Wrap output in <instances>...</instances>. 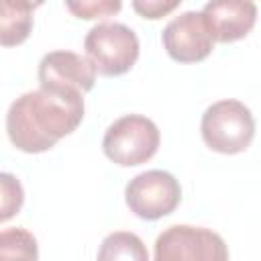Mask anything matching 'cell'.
Listing matches in <instances>:
<instances>
[{"label": "cell", "instance_id": "cell-1", "mask_svg": "<svg viewBox=\"0 0 261 261\" xmlns=\"http://www.w3.org/2000/svg\"><path fill=\"white\" fill-rule=\"evenodd\" d=\"M84 120V94L47 88L18 96L6 112L10 143L22 153H43Z\"/></svg>", "mask_w": 261, "mask_h": 261}, {"label": "cell", "instance_id": "cell-2", "mask_svg": "<svg viewBox=\"0 0 261 261\" xmlns=\"http://www.w3.org/2000/svg\"><path fill=\"white\" fill-rule=\"evenodd\" d=\"M206 147L222 155L243 153L255 137V118L239 100H218L210 104L200 122Z\"/></svg>", "mask_w": 261, "mask_h": 261}, {"label": "cell", "instance_id": "cell-3", "mask_svg": "<svg viewBox=\"0 0 261 261\" xmlns=\"http://www.w3.org/2000/svg\"><path fill=\"white\" fill-rule=\"evenodd\" d=\"M84 51L100 75L116 77L130 71L139 59L141 45L130 27L122 22H100L88 31Z\"/></svg>", "mask_w": 261, "mask_h": 261}, {"label": "cell", "instance_id": "cell-4", "mask_svg": "<svg viewBox=\"0 0 261 261\" xmlns=\"http://www.w3.org/2000/svg\"><path fill=\"white\" fill-rule=\"evenodd\" d=\"M161 135L157 124L143 114H124L116 118L104 133V155L122 167L147 163L159 149Z\"/></svg>", "mask_w": 261, "mask_h": 261}, {"label": "cell", "instance_id": "cell-5", "mask_svg": "<svg viewBox=\"0 0 261 261\" xmlns=\"http://www.w3.org/2000/svg\"><path fill=\"white\" fill-rule=\"evenodd\" d=\"M124 202L135 216L143 220H159L179 206L181 188L169 171L149 169L126 184Z\"/></svg>", "mask_w": 261, "mask_h": 261}, {"label": "cell", "instance_id": "cell-6", "mask_svg": "<svg viewBox=\"0 0 261 261\" xmlns=\"http://www.w3.org/2000/svg\"><path fill=\"white\" fill-rule=\"evenodd\" d=\"M157 261H226L228 249L222 237L210 228L173 224L155 241Z\"/></svg>", "mask_w": 261, "mask_h": 261}, {"label": "cell", "instance_id": "cell-7", "mask_svg": "<svg viewBox=\"0 0 261 261\" xmlns=\"http://www.w3.org/2000/svg\"><path fill=\"white\" fill-rule=\"evenodd\" d=\"M161 43L173 61L198 63L212 53L214 37L204 20V14L188 10L167 22L161 33Z\"/></svg>", "mask_w": 261, "mask_h": 261}, {"label": "cell", "instance_id": "cell-8", "mask_svg": "<svg viewBox=\"0 0 261 261\" xmlns=\"http://www.w3.org/2000/svg\"><path fill=\"white\" fill-rule=\"evenodd\" d=\"M41 88L55 92H80L86 94L96 84V67L88 57L73 51H51L39 61Z\"/></svg>", "mask_w": 261, "mask_h": 261}, {"label": "cell", "instance_id": "cell-9", "mask_svg": "<svg viewBox=\"0 0 261 261\" xmlns=\"http://www.w3.org/2000/svg\"><path fill=\"white\" fill-rule=\"evenodd\" d=\"M202 14L218 43L245 39L257 22V6L253 0H208Z\"/></svg>", "mask_w": 261, "mask_h": 261}, {"label": "cell", "instance_id": "cell-10", "mask_svg": "<svg viewBox=\"0 0 261 261\" xmlns=\"http://www.w3.org/2000/svg\"><path fill=\"white\" fill-rule=\"evenodd\" d=\"M45 0H0V41L14 47L27 41L33 31V10Z\"/></svg>", "mask_w": 261, "mask_h": 261}, {"label": "cell", "instance_id": "cell-11", "mask_svg": "<svg viewBox=\"0 0 261 261\" xmlns=\"http://www.w3.org/2000/svg\"><path fill=\"white\" fill-rule=\"evenodd\" d=\"M98 259H135V261H147L149 253L143 247V241L133 232H110L98 251Z\"/></svg>", "mask_w": 261, "mask_h": 261}, {"label": "cell", "instance_id": "cell-12", "mask_svg": "<svg viewBox=\"0 0 261 261\" xmlns=\"http://www.w3.org/2000/svg\"><path fill=\"white\" fill-rule=\"evenodd\" d=\"M2 259H37V239L24 228H6L0 232Z\"/></svg>", "mask_w": 261, "mask_h": 261}, {"label": "cell", "instance_id": "cell-13", "mask_svg": "<svg viewBox=\"0 0 261 261\" xmlns=\"http://www.w3.org/2000/svg\"><path fill=\"white\" fill-rule=\"evenodd\" d=\"M67 10L82 20H98L118 14L122 0H65Z\"/></svg>", "mask_w": 261, "mask_h": 261}, {"label": "cell", "instance_id": "cell-14", "mask_svg": "<svg viewBox=\"0 0 261 261\" xmlns=\"http://www.w3.org/2000/svg\"><path fill=\"white\" fill-rule=\"evenodd\" d=\"M0 186H2V210H0V220L6 222V220L12 218L14 214H18V210L22 208L24 192H22L20 181H18L12 173H2V175H0Z\"/></svg>", "mask_w": 261, "mask_h": 261}, {"label": "cell", "instance_id": "cell-15", "mask_svg": "<svg viewBox=\"0 0 261 261\" xmlns=\"http://www.w3.org/2000/svg\"><path fill=\"white\" fill-rule=\"evenodd\" d=\"M181 0H133V10L149 20H159L167 14H171Z\"/></svg>", "mask_w": 261, "mask_h": 261}]
</instances>
